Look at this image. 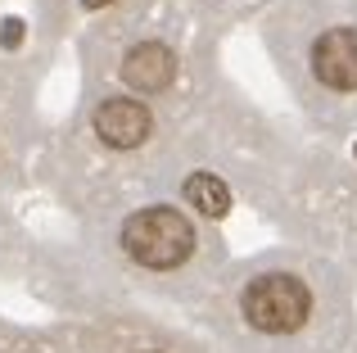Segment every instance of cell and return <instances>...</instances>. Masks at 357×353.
Returning a JSON list of instances; mask_svg holds the SVG:
<instances>
[{"label":"cell","instance_id":"obj_5","mask_svg":"<svg viewBox=\"0 0 357 353\" xmlns=\"http://www.w3.org/2000/svg\"><path fill=\"white\" fill-rule=\"evenodd\" d=\"M176 77V54L167 50L163 41H140L127 50V59H122V82H127L131 91H145V96H158V91H167Z\"/></svg>","mask_w":357,"mask_h":353},{"label":"cell","instance_id":"obj_7","mask_svg":"<svg viewBox=\"0 0 357 353\" xmlns=\"http://www.w3.org/2000/svg\"><path fill=\"white\" fill-rule=\"evenodd\" d=\"M18 41H23V18H5V27H0V45L9 50V45H18Z\"/></svg>","mask_w":357,"mask_h":353},{"label":"cell","instance_id":"obj_8","mask_svg":"<svg viewBox=\"0 0 357 353\" xmlns=\"http://www.w3.org/2000/svg\"><path fill=\"white\" fill-rule=\"evenodd\" d=\"M86 9H105V5H114V0H82Z\"/></svg>","mask_w":357,"mask_h":353},{"label":"cell","instance_id":"obj_4","mask_svg":"<svg viewBox=\"0 0 357 353\" xmlns=\"http://www.w3.org/2000/svg\"><path fill=\"white\" fill-rule=\"evenodd\" d=\"M149 132H154V114L145 109V100L109 96L96 109V136L109 150H136V145L149 141Z\"/></svg>","mask_w":357,"mask_h":353},{"label":"cell","instance_id":"obj_3","mask_svg":"<svg viewBox=\"0 0 357 353\" xmlns=\"http://www.w3.org/2000/svg\"><path fill=\"white\" fill-rule=\"evenodd\" d=\"M195 245H199L195 222L172 204H149L122 222V249L145 272H176L181 263H190Z\"/></svg>","mask_w":357,"mask_h":353},{"label":"cell","instance_id":"obj_9","mask_svg":"<svg viewBox=\"0 0 357 353\" xmlns=\"http://www.w3.org/2000/svg\"><path fill=\"white\" fill-rule=\"evenodd\" d=\"M353 159H357V141H353Z\"/></svg>","mask_w":357,"mask_h":353},{"label":"cell","instance_id":"obj_6","mask_svg":"<svg viewBox=\"0 0 357 353\" xmlns=\"http://www.w3.org/2000/svg\"><path fill=\"white\" fill-rule=\"evenodd\" d=\"M181 200L190 204L199 218H227L231 213V186L222 181V176H213V172H190L181 181Z\"/></svg>","mask_w":357,"mask_h":353},{"label":"cell","instance_id":"obj_10","mask_svg":"<svg viewBox=\"0 0 357 353\" xmlns=\"http://www.w3.org/2000/svg\"><path fill=\"white\" fill-rule=\"evenodd\" d=\"M149 353H154V349H149Z\"/></svg>","mask_w":357,"mask_h":353},{"label":"cell","instance_id":"obj_1","mask_svg":"<svg viewBox=\"0 0 357 353\" xmlns=\"http://www.w3.org/2000/svg\"><path fill=\"white\" fill-rule=\"evenodd\" d=\"M236 308H240L244 331L267 340V345L317 340L326 322L357 326L353 294L344 285L340 290H326L317 267H285V263L258 267V272H249L240 281Z\"/></svg>","mask_w":357,"mask_h":353},{"label":"cell","instance_id":"obj_2","mask_svg":"<svg viewBox=\"0 0 357 353\" xmlns=\"http://www.w3.org/2000/svg\"><path fill=\"white\" fill-rule=\"evenodd\" d=\"M298 27L303 96L331 109L340 132H357V0H307Z\"/></svg>","mask_w":357,"mask_h":353}]
</instances>
